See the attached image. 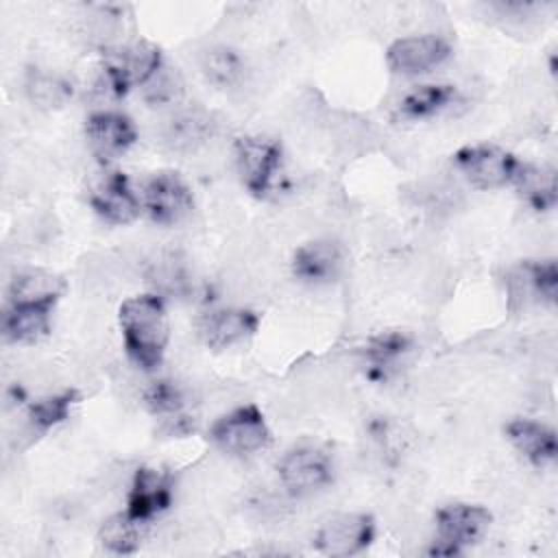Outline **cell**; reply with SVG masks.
<instances>
[{"label": "cell", "mask_w": 558, "mask_h": 558, "mask_svg": "<svg viewBox=\"0 0 558 558\" xmlns=\"http://www.w3.org/2000/svg\"><path fill=\"white\" fill-rule=\"evenodd\" d=\"M233 150L240 179L251 194L266 198L277 190L283 166L279 142L264 135H242L235 140Z\"/></svg>", "instance_id": "obj_2"}, {"label": "cell", "mask_w": 558, "mask_h": 558, "mask_svg": "<svg viewBox=\"0 0 558 558\" xmlns=\"http://www.w3.org/2000/svg\"><path fill=\"white\" fill-rule=\"evenodd\" d=\"M192 192L177 172H157L144 187V207L159 225H174L192 209Z\"/></svg>", "instance_id": "obj_9"}, {"label": "cell", "mask_w": 558, "mask_h": 558, "mask_svg": "<svg viewBox=\"0 0 558 558\" xmlns=\"http://www.w3.org/2000/svg\"><path fill=\"white\" fill-rule=\"evenodd\" d=\"M558 290V268L554 259L525 262L508 279V294L512 303L527 301L554 303Z\"/></svg>", "instance_id": "obj_15"}, {"label": "cell", "mask_w": 558, "mask_h": 558, "mask_svg": "<svg viewBox=\"0 0 558 558\" xmlns=\"http://www.w3.org/2000/svg\"><path fill=\"white\" fill-rule=\"evenodd\" d=\"M89 203L100 218L113 225H126L140 214V198L124 172L105 174L92 190Z\"/></svg>", "instance_id": "obj_14"}, {"label": "cell", "mask_w": 558, "mask_h": 558, "mask_svg": "<svg viewBox=\"0 0 558 558\" xmlns=\"http://www.w3.org/2000/svg\"><path fill=\"white\" fill-rule=\"evenodd\" d=\"M50 310L48 303H11L2 331L11 342H37L50 331Z\"/></svg>", "instance_id": "obj_19"}, {"label": "cell", "mask_w": 558, "mask_h": 558, "mask_svg": "<svg viewBox=\"0 0 558 558\" xmlns=\"http://www.w3.org/2000/svg\"><path fill=\"white\" fill-rule=\"evenodd\" d=\"M412 340L403 331H381L368 340L364 347L366 377L373 381H386L397 368L399 360L408 353Z\"/></svg>", "instance_id": "obj_18"}, {"label": "cell", "mask_w": 558, "mask_h": 558, "mask_svg": "<svg viewBox=\"0 0 558 558\" xmlns=\"http://www.w3.org/2000/svg\"><path fill=\"white\" fill-rule=\"evenodd\" d=\"M78 399L76 390H63L59 395H52V397H44L39 401H35L31 408H28V418L31 423L46 432L59 423H63L68 416H70V410L74 405V401Z\"/></svg>", "instance_id": "obj_24"}, {"label": "cell", "mask_w": 558, "mask_h": 558, "mask_svg": "<svg viewBox=\"0 0 558 558\" xmlns=\"http://www.w3.org/2000/svg\"><path fill=\"white\" fill-rule=\"evenodd\" d=\"M65 292V281L48 270H26L13 277L9 288L11 303H48L54 305Z\"/></svg>", "instance_id": "obj_21"}, {"label": "cell", "mask_w": 558, "mask_h": 558, "mask_svg": "<svg viewBox=\"0 0 558 558\" xmlns=\"http://www.w3.org/2000/svg\"><path fill=\"white\" fill-rule=\"evenodd\" d=\"M506 436L512 447L536 466H543L556 458V432L538 421L512 418L506 425Z\"/></svg>", "instance_id": "obj_17"}, {"label": "cell", "mask_w": 558, "mask_h": 558, "mask_svg": "<svg viewBox=\"0 0 558 558\" xmlns=\"http://www.w3.org/2000/svg\"><path fill=\"white\" fill-rule=\"evenodd\" d=\"M203 70L207 78L216 85H233L242 74V61L229 48H214L207 50L203 59Z\"/></svg>", "instance_id": "obj_25"}, {"label": "cell", "mask_w": 558, "mask_h": 558, "mask_svg": "<svg viewBox=\"0 0 558 558\" xmlns=\"http://www.w3.org/2000/svg\"><path fill=\"white\" fill-rule=\"evenodd\" d=\"M281 484L294 493L305 495L331 482L333 464L325 449L316 445H296L288 449L277 462Z\"/></svg>", "instance_id": "obj_6"}, {"label": "cell", "mask_w": 558, "mask_h": 558, "mask_svg": "<svg viewBox=\"0 0 558 558\" xmlns=\"http://www.w3.org/2000/svg\"><path fill=\"white\" fill-rule=\"evenodd\" d=\"M161 68V50L153 41H133L105 52L102 81L116 96L157 76Z\"/></svg>", "instance_id": "obj_3"}, {"label": "cell", "mask_w": 558, "mask_h": 558, "mask_svg": "<svg viewBox=\"0 0 558 558\" xmlns=\"http://www.w3.org/2000/svg\"><path fill=\"white\" fill-rule=\"evenodd\" d=\"M144 523L135 521L126 512H120V514L109 517L102 523L98 538H100L102 547L113 554H133L140 547V527Z\"/></svg>", "instance_id": "obj_23"}, {"label": "cell", "mask_w": 558, "mask_h": 558, "mask_svg": "<svg viewBox=\"0 0 558 558\" xmlns=\"http://www.w3.org/2000/svg\"><path fill=\"white\" fill-rule=\"evenodd\" d=\"M257 314L244 307H220L207 312L198 323L203 342L211 349H227L253 336L257 329Z\"/></svg>", "instance_id": "obj_12"}, {"label": "cell", "mask_w": 558, "mask_h": 558, "mask_svg": "<svg viewBox=\"0 0 558 558\" xmlns=\"http://www.w3.org/2000/svg\"><path fill=\"white\" fill-rule=\"evenodd\" d=\"M209 438L227 453L251 456L270 442V429L262 410L253 403L222 414L209 429Z\"/></svg>", "instance_id": "obj_5"}, {"label": "cell", "mask_w": 558, "mask_h": 558, "mask_svg": "<svg viewBox=\"0 0 558 558\" xmlns=\"http://www.w3.org/2000/svg\"><path fill=\"white\" fill-rule=\"evenodd\" d=\"M456 98L453 85H421L405 94V98L399 102V116L405 120H418L429 118L445 109Z\"/></svg>", "instance_id": "obj_22"}, {"label": "cell", "mask_w": 558, "mask_h": 558, "mask_svg": "<svg viewBox=\"0 0 558 558\" xmlns=\"http://www.w3.org/2000/svg\"><path fill=\"white\" fill-rule=\"evenodd\" d=\"M342 268V248L333 240H314L296 248L292 270L301 281L325 283L338 277Z\"/></svg>", "instance_id": "obj_16"}, {"label": "cell", "mask_w": 558, "mask_h": 558, "mask_svg": "<svg viewBox=\"0 0 558 558\" xmlns=\"http://www.w3.org/2000/svg\"><path fill=\"white\" fill-rule=\"evenodd\" d=\"M490 512L473 504H451L436 512V541L432 556H456L466 545L477 543L490 527Z\"/></svg>", "instance_id": "obj_4"}, {"label": "cell", "mask_w": 558, "mask_h": 558, "mask_svg": "<svg viewBox=\"0 0 558 558\" xmlns=\"http://www.w3.org/2000/svg\"><path fill=\"white\" fill-rule=\"evenodd\" d=\"M510 183H514L525 203L536 211H545L556 205V172L547 166L519 161Z\"/></svg>", "instance_id": "obj_20"}, {"label": "cell", "mask_w": 558, "mask_h": 558, "mask_svg": "<svg viewBox=\"0 0 558 558\" xmlns=\"http://www.w3.org/2000/svg\"><path fill=\"white\" fill-rule=\"evenodd\" d=\"M451 54L449 44L438 35H412L390 44L386 63L397 74H423Z\"/></svg>", "instance_id": "obj_10"}, {"label": "cell", "mask_w": 558, "mask_h": 558, "mask_svg": "<svg viewBox=\"0 0 558 558\" xmlns=\"http://www.w3.org/2000/svg\"><path fill=\"white\" fill-rule=\"evenodd\" d=\"M375 536V521L371 514L344 512L327 519L316 536L314 547L327 556H351L371 545Z\"/></svg>", "instance_id": "obj_8"}, {"label": "cell", "mask_w": 558, "mask_h": 558, "mask_svg": "<svg viewBox=\"0 0 558 558\" xmlns=\"http://www.w3.org/2000/svg\"><path fill=\"white\" fill-rule=\"evenodd\" d=\"M172 504V475L161 469L140 466L133 475V484L126 499V514L140 523L168 510Z\"/></svg>", "instance_id": "obj_11"}, {"label": "cell", "mask_w": 558, "mask_h": 558, "mask_svg": "<svg viewBox=\"0 0 558 558\" xmlns=\"http://www.w3.org/2000/svg\"><path fill=\"white\" fill-rule=\"evenodd\" d=\"M28 89L41 105H61L72 94V87L63 78L50 74H33Z\"/></svg>", "instance_id": "obj_27"}, {"label": "cell", "mask_w": 558, "mask_h": 558, "mask_svg": "<svg viewBox=\"0 0 558 558\" xmlns=\"http://www.w3.org/2000/svg\"><path fill=\"white\" fill-rule=\"evenodd\" d=\"M460 172L480 190L501 187L512 181L519 159L499 146H464L453 155Z\"/></svg>", "instance_id": "obj_7"}, {"label": "cell", "mask_w": 558, "mask_h": 558, "mask_svg": "<svg viewBox=\"0 0 558 558\" xmlns=\"http://www.w3.org/2000/svg\"><path fill=\"white\" fill-rule=\"evenodd\" d=\"M144 403L153 414H168V416H177L181 418V410H183V392L177 384L168 381V379H159L155 384H150V388L144 392Z\"/></svg>", "instance_id": "obj_26"}, {"label": "cell", "mask_w": 558, "mask_h": 558, "mask_svg": "<svg viewBox=\"0 0 558 558\" xmlns=\"http://www.w3.org/2000/svg\"><path fill=\"white\" fill-rule=\"evenodd\" d=\"M120 329L129 357L144 371L161 364L170 338L168 314L161 296L140 294L120 305Z\"/></svg>", "instance_id": "obj_1"}, {"label": "cell", "mask_w": 558, "mask_h": 558, "mask_svg": "<svg viewBox=\"0 0 558 558\" xmlns=\"http://www.w3.org/2000/svg\"><path fill=\"white\" fill-rule=\"evenodd\" d=\"M85 133L89 140L92 150L100 159H113L122 153H126L135 140V126L129 116L118 111H98L87 118Z\"/></svg>", "instance_id": "obj_13"}]
</instances>
